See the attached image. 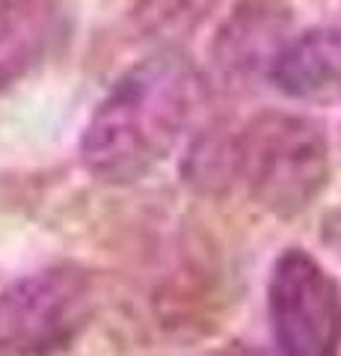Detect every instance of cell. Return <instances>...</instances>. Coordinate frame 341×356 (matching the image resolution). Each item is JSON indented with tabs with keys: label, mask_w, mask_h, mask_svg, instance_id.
<instances>
[{
	"label": "cell",
	"mask_w": 341,
	"mask_h": 356,
	"mask_svg": "<svg viewBox=\"0 0 341 356\" xmlns=\"http://www.w3.org/2000/svg\"><path fill=\"white\" fill-rule=\"evenodd\" d=\"M98 312L95 276L81 264H51L0 291V356H57Z\"/></svg>",
	"instance_id": "cell-3"
},
{
	"label": "cell",
	"mask_w": 341,
	"mask_h": 356,
	"mask_svg": "<svg viewBox=\"0 0 341 356\" xmlns=\"http://www.w3.org/2000/svg\"><path fill=\"white\" fill-rule=\"evenodd\" d=\"M74 24V0H0V98L57 60Z\"/></svg>",
	"instance_id": "cell-6"
},
{
	"label": "cell",
	"mask_w": 341,
	"mask_h": 356,
	"mask_svg": "<svg viewBox=\"0 0 341 356\" xmlns=\"http://www.w3.org/2000/svg\"><path fill=\"white\" fill-rule=\"evenodd\" d=\"M238 181L276 217H297L329 181V140L317 119L264 110L235 131Z\"/></svg>",
	"instance_id": "cell-2"
},
{
	"label": "cell",
	"mask_w": 341,
	"mask_h": 356,
	"mask_svg": "<svg viewBox=\"0 0 341 356\" xmlns=\"http://www.w3.org/2000/svg\"><path fill=\"white\" fill-rule=\"evenodd\" d=\"M267 315L279 356H338L341 288L312 252L291 247L273 261Z\"/></svg>",
	"instance_id": "cell-4"
},
{
	"label": "cell",
	"mask_w": 341,
	"mask_h": 356,
	"mask_svg": "<svg viewBox=\"0 0 341 356\" xmlns=\"http://www.w3.org/2000/svg\"><path fill=\"white\" fill-rule=\"evenodd\" d=\"M184 181L199 193H226L238 181L235 134L211 128L190 146L184 158Z\"/></svg>",
	"instance_id": "cell-9"
},
{
	"label": "cell",
	"mask_w": 341,
	"mask_h": 356,
	"mask_svg": "<svg viewBox=\"0 0 341 356\" xmlns=\"http://www.w3.org/2000/svg\"><path fill=\"white\" fill-rule=\"evenodd\" d=\"M205 98V74L181 48H160L113 81L81 134V163L104 184H134L169 158Z\"/></svg>",
	"instance_id": "cell-1"
},
{
	"label": "cell",
	"mask_w": 341,
	"mask_h": 356,
	"mask_svg": "<svg viewBox=\"0 0 341 356\" xmlns=\"http://www.w3.org/2000/svg\"><path fill=\"white\" fill-rule=\"evenodd\" d=\"M219 0H137L131 9V27L137 39L160 48H181V39L196 33L214 13Z\"/></svg>",
	"instance_id": "cell-8"
},
{
	"label": "cell",
	"mask_w": 341,
	"mask_h": 356,
	"mask_svg": "<svg viewBox=\"0 0 341 356\" xmlns=\"http://www.w3.org/2000/svg\"><path fill=\"white\" fill-rule=\"evenodd\" d=\"M267 83L300 104L341 102V24H321L294 33L273 63Z\"/></svg>",
	"instance_id": "cell-7"
},
{
	"label": "cell",
	"mask_w": 341,
	"mask_h": 356,
	"mask_svg": "<svg viewBox=\"0 0 341 356\" xmlns=\"http://www.w3.org/2000/svg\"><path fill=\"white\" fill-rule=\"evenodd\" d=\"M211 356H267L261 350H252V348H226V350H217Z\"/></svg>",
	"instance_id": "cell-10"
},
{
	"label": "cell",
	"mask_w": 341,
	"mask_h": 356,
	"mask_svg": "<svg viewBox=\"0 0 341 356\" xmlns=\"http://www.w3.org/2000/svg\"><path fill=\"white\" fill-rule=\"evenodd\" d=\"M294 36L288 0H238L211 39V74L232 95L267 83L273 63Z\"/></svg>",
	"instance_id": "cell-5"
}]
</instances>
